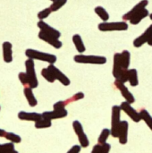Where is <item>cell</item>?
I'll return each mask as SVG.
<instances>
[{"mask_svg":"<svg viewBox=\"0 0 152 153\" xmlns=\"http://www.w3.org/2000/svg\"><path fill=\"white\" fill-rule=\"evenodd\" d=\"M131 64V53L128 50H123L121 53H116L113 57L112 74L116 81L121 82H128V70Z\"/></svg>","mask_w":152,"mask_h":153,"instance_id":"6da1fadb","label":"cell"},{"mask_svg":"<svg viewBox=\"0 0 152 153\" xmlns=\"http://www.w3.org/2000/svg\"><path fill=\"white\" fill-rule=\"evenodd\" d=\"M25 56L32 60H39V61H43L46 63H48L49 65H54L56 60L57 57L56 55L50 54V53H46V52H42L39 50H36V49H32V48H28L25 50Z\"/></svg>","mask_w":152,"mask_h":153,"instance_id":"7a4b0ae2","label":"cell"},{"mask_svg":"<svg viewBox=\"0 0 152 153\" xmlns=\"http://www.w3.org/2000/svg\"><path fill=\"white\" fill-rule=\"evenodd\" d=\"M73 60L78 64H84V65H105L107 63L106 56H95V55L78 54L74 56Z\"/></svg>","mask_w":152,"mask_h":153,"instance_id":"3957f363","label":"cell"},{"mask_svg":"<svg viewBox=\"0 0 152 153\" xmlns=\"http://www.w3.org/2000/svg\"><path fill=\"white\" fill-rule=\"evenodd\" d=\"M121 108L120 106H113L112 107V115H111V136L115 138H118L119 127L121 125Z\"/></svg>","mask_w":152,"mask_h":153,"instance_id":"277c9868","label":"cell"},{"mask_svg":"<svg viewBox=\"0 0 152 153\" xmlns=\"http://www.w3.org/2000/svg\"><path fill=\"white\" fill-rule=\"evenodd\" d=\"M100 31H124L127 30L129 26L126 22H103L98 25Z\"/></svg>","mask_w":152,"mask_h":153,"instance_id":"5b68a950","label":"cell"},{"mask_svg":"<svg viewBox=\"0 0 152 153\" xmlns=\"http://www.w3.org/2000/svg\"><path fill=\"white\" fill-rule=\"evenodd\" d=\"M25 69H26V74L27 77L29 79V87L33 89H36L39 86V81H38V77H37V74H36V70H35V63L34 60L28 58L25 63Z\"/></svg>","mask_w":152,"mask_h":153,"instance_id":"8992f818","label":"cell"},{"mask_svg":"<svg viewBox=\"0 0 152 153\" xmlns=\"http://www.w3.org/2000/svg\"><path fill=\"white\" fill-rule=\"evenodd\" d=\"M73 128L74 133L76 134V135L78 137V141H79L80 145L82 146V148L89 147L90 146V140H89L87 134L84 132L82 125L78 120H75V121L73 122Z\"/></svg>","mask_w":152,"mask_h":153,"instance_id":"52a82bcc","label":"cell"},{"mask_svg":"<svg viewBox=\"0 0 152 153\" xmlns=\"http://www.w3.org/2000/svg\"><path fill=\"white\" fill-rule=\"evenodd\" d=\"M120 108L123 112H125L133 122L135 123H139L142 121V117L140 115V112H138L137 110L134 109V108L132 107V104L126 102V101H123L120 104Z\"/></svg>","mask_w":152,"mask_h":153,"instance_id":"ba28073f","label":"cell"},{"mask_svg":"<svg viewBox=\"0 0 152 153\" xmlns=\"http://www.w3.org/2000/svg\"><path fill=\"white\" fill-rule=\"evenodd\" d=\"M47 68L49 69V71L53 74V76H54L56 81H58L64 86H69L71 84L70 79L60 69H58L55 65H49L47 66Z\"/></svg>","mask_w":152,"mask_h":153,"instance_id":"9c48e42d","label":"cell"},{"mask_svg":"<svg viewBox=\"0 0 152 153\" xmlns=\"http://www.w3.org/2000/svg\"><path fill=\"white\" fill-rule=\"evenodd\" d=\"M115 85L116 87L118 89V91H120L121 95L123 96V98L125 99V100L130 104H133L135 102V98L133 95V93L129 91V89L125 86V83L118 82V81H115Z\"/></svg>","mask_w":152,"mask_h":153,"instance_id":"30bf717a","label":"cell"},{"mask_svg":"<svg viewBox=\"0 0 152 153\" xmlns=\"http://www.w3.org/2000/svg\"><path fill=\"white\" fill-rule=\"evenodd\" d=\"M149 4V0H142L140 1L136 5H134L129 12H127L126 13H125L123 15V20L124 21H130L133 16H135L138 13H140L141 11H142L143 9H145L147 7V5Z\"/></svg>","mask_w":152,"mask_h":153,"instance_id":"8fae6325","label":"cell"},{"mask_svg":"<svg viewBox=\"0 0 152 153\" xmlns=\"http://www.w3.org/2000/svg\"><path fill=\"white\" fill-rule=\"evenodd\" d=\"M152 38V24H151L147 30L141 34L139 37H137L133 40V47L134 48H141L142 47L145 43H148Z\"/></svg>","mask_w":152,"mask_h":153,"instance_id":"7c38bea8","label":"cell"},{"mask_svg":"<svg viewBox=\"0 0 152 153\" xmlns=\"http://www.w3.org/2000/svg\"><path fill=\"white\" fill-rule=\"evenodd\" d=\"M37 26L40 30V31H43L44 33H46L47 35H50V36L55 37L56 39H59L61 37V32L58 30L53 28L52 26H50L49 24H47L44 21H39L37 23Z\"/></svg>","mask_w":152,"mask_h":153,"instance_id":"4fadbf2b","label":"cell"},{"mask_svg":"<svg viewBox=\"0 0 152 153\" xmlns=\"http://www.w3.org/2000/svg\"><path fill=\"white\" fill-rule=\"evenodd\" d=\"M38 37L39 39L45 41L46 43L49 44L50 46H52L53 48H56V49H59L62 48L63 46V43L61 40H59V39H56L55 37H52L50 35H47L46 33H44L43 31H39V34H38Z\"/></svg>","mask_w":152,"mask_h":153,"instance_id":"5bb4252c","label":"cell"},{"mask_svg":"<svg viewBox=\"0 0 152 153\" xmlns=\"http://www.w3.org/2000/svg\"><path fill=\"white\" fill-rule=\"evenodd\" d=\"M68 115V111L65 109H60V110H55L53 109L52 111H45L42 113V117L48 119L50 121L56 120V119H61L66 117Z\"/></svg>","mask_w":152,"mask_h":153,"instance_id":"9a60e30c","label":"cell"},{"mask_svg":"<svg viewBox=\"0 0 152 153\" xmlns=\"http://www.w3.org/2000/svg\"><path fill=\"white\" fill-rule=\"evenodd\" d=\"M128 132H129V123L125 120L121 122L119 132H118V140L119 143L125 145L128 142Z\"/></svg>","mask_w":152,"mask_h":153,"instance_id":"2e32d148","label":"cell"},{"mask_svg":"<svg viewBox=\"0 0 152 153\" xmlns=\"http://www.w3.org/2000/svg\"><path fill=\"white\" fill-rule=\"evenodd\" d=\"M18 118L22 121H29V122H34L40 120L42 118V114L37 113V112H26V111H20L18 113Z\"/></svg>","mask_w":152,"mask_h":153,"instance_id":"e0dca14e","label":"cell"},{"mask_svg":"<svg viewBox=\"0 0 152 153\" xmlns=\"http://www.w3.org/2000/svg\"><path fill=\"white\" fill-rule=\"evenodd\" d=\"M3 60L9 64L13 62V45L9 41H4L2 44Z\"/></svg>","mask_w":152,"mask_h":153,"instance_id":"ac0fdd59","label":"cell"},{"mask_svg":"<svg viewBox=\"0 0 152 153\" xmlns=\"http://www.w3.org/2000/svg\"><path fill=\"white\" fill-rule=\"evenodd\" d=\"M23 94H24V97H25V99H26V100H27L30 107L34 108V107H36L38 105V100H37L31 88L25 87L23 89Z\"/></svg>","mask_w":152,"mask_h":153,"instance_id":"d6986e66","label":"cell"},{"mask_svg":"<svg viewBox=\"0 0 152 153\" xmlns=\"http://www.w3.org/2000/svg\"><path fill=\"white\" fill-rule=\"evenodd\" d=\"M73 42L74 44V47L76 48V50L79 52V54H83L86 50V47L83 43V40L81 37L80 34H74L72 38Z\"/></svg>","mask_w":152,"mask_h":153,"instance_id":"ffe728a7","label":"cell"},{"mask_svg":"<svg viewBox=\"0 0 152 153\" xmlns=\"http://www.w3.org/2000/svg\"><path fill=\"white\" fill-rule=\"evenodd\" d=\"M148 16H150V12H149V10H148L147 8H145V9H143L142 11H141L140 13H138L135 16H133L129 22H130V23L133 24V25H137V24H139L143 19H145V18L148 17Z\"/></svg>","mask_w":152,"mask_h":153,"instance_id":"44dd1931","label":"cell"},{"mask_svg":"<svg viewBox=\"0 0 152 153\" xmlns=\"http://www.w3.org/2000/svg\"><path fill=\"white\" fill-rule=\"evenodd\" d=\"M128 82L132 87H136L139 85L138 71L134 68L128 70Z\"/></svg>","mask_w":152,"mask_h":153,"instance_id":"7402d4cb","label":"cell"},{"mask_svg":"<svg viewBox=\"0 0 152 153\" xmlns=\"http://www.w3.org/2000/svg\"><path fill=\"white\" fill-rule=\"evenodd\" d=\"M94 12L103 22H108L109 20V13H108V11L104 7L97 6V7H95Z\"/></svg>","mask_w":152,"mask_h":153,"instance_id":"603a6c76","label":"cell"},{"mask_svg":"<svg viewBox=\"0 0 152 153\" xmlns=\"http://www.w3.org/2000/svg\"><path fill=\"white\" fill-rule=\"evenodd\" d=\"M140 115L142 117V120L145 122V124L148 126V127L151 130L152 132V117L151 115L146 110V109H142L140 111Z\"/></svg>","mask_w":152,"mask_h":153,"instance_id":"cb8c5ba5","label":"cell"},{"mask_svg":"<svg viewBox=\"0 0 152 153\" xmlns=\"http://www.w3.org/2000/svg\"><path fill=\"white\" fill-rule=\"evenodd\" d=\"M110 135H111V131H110V129L104 128V129L101 131V133H100V134H99V138H98V143H99V144H101V145L107 143V141H108V137H109Z\"/></svg>","mask_w":152,"mask_h":153,"instance_id":"d4e9b609","label":"cell"},{"mask_svg":"<svg viewBox=\"0 0 152 153\" xmlns=\"http://www.w3.org/2000/svg\"><path fill=\"white\" fill-rule=\"evenodd\" d=\"M34 126L35 128L37 129H46V128H49L52 126V122L48 119H46V118H41L40 120L37 121L35 124H34Z\"/></svg>","mask_w":152,"mask_h":153,"instance_id":"484cf974","label":"cell"},{"mask_svg":"<svg viewBox=\"0 0 152 153\" xmlns=\"http://www.w3.org/2000/svg\"><path fill=\"white\" fill-rule=\"evenodd\" d=\"M7 141H9V143H12L13 144L15 143H21L22 142V138L20 135L14 134V133H11V132H7L5 137H4Z\"/></svg>","mask_w":152,"mask_h":153,"instance_id":"4316f807","label":"cell"},{"mask_svg":"<svg viewBox=\"0 0 152 153\" xmlns=\"http://www.w3.org/2000/svg\"><path fill=\"white\" fill-rule=\"evenodd\" d=\"M41 75H42V77L47 81V82H50V83H53V82H55V78H54V76H53V74H51V72L49 71V69L47 68V67H46V68H43L42 70H41Z\"/></svg>","mask_w":152,"mask_h":153,"instance_id":"83f0119b","label":"cell"},{"mask_svg":"<svg viewBox=\"0 0 152 153\" xmlns=\"http://www.w3.org/2000/svg\"><path fill=\"white\" fill-rule=\"evenodd\" d=\"M66 3H67V0H56L54 2H52L49 8L51 9L52 12H56L59 9H61Z\"/></svg>","mask_w":152,"mask_h":153,"instance_id":"f1b7e54d","label":"cell"},{"mask_svg":"<svg viewBox=\"0 0 152 153\" xmlns=\"http://www.w3.org/2000/svg\"><path fill=\"white\" fill-rule=\"evenodd\" d=\"M51 13H52L51 9L49 7H47V8H45V9L41 10L40 12H39L37 16H38L39 21H44L46 18H47L51 14Z\"/></svg>","mask_w":152,"mask_h":153,"instance_id":"f546056e","label":"cell"},{"mask_svg":"<svg viewBox=\"0 0 152 153\" xmlns=\"http://www.w3.org/2000/svg\"><path fill=\"white\" fill-rule=\"evenodd\" d=\"M14 149V144L12 143H2L0 144V153L1 152H7L13 151Z\"/></svg>","mask_w":152,"mask_h":153,"instance_id":"4dcf8cb0","label":"cell"},{"mask_svg":"<svg viewBox=\"0 0 152 153\" xmlns=\"http://www.w3.org/2000/svg\"><path fill=\"white\" fill-rule=\"evenodd\" d=\"M18 79H19V81L21 82V83L24 86V88H25V87H29V79H28V77H27L26 73L21 72V73L18 74Z\"/></svg>","mask_w":152,"mask_h":153,"instance_id":"1f68e13d","label":"cell"},{"mask_svg":"<svg viewBox=\"0 0 152 153\" xmlns=\"http://www.w3.org/2000/svg\"><path fill=\"white\" fill-rule=\"evenodd\" d=\"M67 103L66 101H64V100H59L57 102H56L54 105H53V109L55 110H60V109H65V107H66Z\"/></svg>","mask_w":152,"mask_h":153,"instance_id":"d6a6232c","label":"cell"},{"mask_svg":"<svg viewBox=\"0 0 152 153\" xmlns=\"http://www.w3.org/2000/svg\"><path fill=\"white\" fill-rule=\"evenodd\" d=\"M83 98H84V94H83V92H77V93H75V94H74L71 99L67 100L66 103H68V102H72V101L81 100H82Z\"/></svg>","mask_w":152,"mask_h":153,"instance_id":"836d02e7","label":"cell"},{"mask_svg":"<svg viewBox=\"0 0 152 153\" xmlns=\"http://www.w3.org/2000/svg\"><path fill=\"white\" fill-rule=\"evenodd\" d=\"M82 150L81 145H73L66 153H80Z\"/></svg>","mask_w":152,"mask_h":153,"instance_id":"e575fe53","label":"cell"},{"mask_svg":"<svg viewBox=\"0 0 152 153\" xmlns=\"http://www.w3.org/2000/svg\"><path fill=\"white\" fill-rule=\"evenodd\" d=\"M110 150H111V145L107 143L102 145V150H101L100 153H109Z\"/></svg>","mask_w":152,"mask_h":153,"instance_id":"d590c367","label":"cell"},{"mask_svg":"<svg viewBox=\"0 0 152 153\" xmlns=\"http://www.w3.org/2000/svg\"><path fill=\"white\" fill-rule=\"evenodd\" d=\"M6 134H7V132H6L5 130L0 128V137H4V138L5 135H6Z\"/></svg>","mask_w":152,"mask_h":153,"instance_id":"8d00e7d4","label":"cell"},{"mask_svg":"<svg viewBox=\"0 0 152 153\" xmlns=\"http://www.w3.org/2000/svg\"><path fill=\"white\" fill-rule=\"evenodd\" d=\"M1 153H19L17 151L13 150V151H11V152H1Z\"/></svg>","mask_w":152,"mask_h":153,"instance_id":"74e56055","label":"cell"},{"mask_svg":"<svg viewBox=\"0 0 152 153\" xmlns=\"http://www.w3.org/2000/svg\"><path fill=\"white\" fill-rule=\"evenodd\" d=\"M148 45H149V46H151V47H152V38H151V39L148 42Z\"/></svg>","mask_w":152,"mask_h":153,"instance_id":"f35d334b","label":"cell"},{"mask_svg":"<svg viewBox=\"0 0 152 153\" xmlns=\"http://www.w3.org/2000/svg\"><path fill=\"white\" fill-rule=\"evenodd\" d=\"M150 18H151V20L152 21V13H150Z\"/></svg>","mask_w":152,"mask_h":153,"instance_id":"ab89813d","label":"cell"},{"mask_svg":"<svg viewBox=\"0 0 152 153\" xmlns=\"http://www.w3.org/2000/svg\"><path fill=\"white\" fill-rule=\"evenodd\" d=\"M51 2H54V1H56V0H50Z\"/></svg>","mask_w":152,"mask_h":153,"instance_id":"60d3db41","label":"cell"},{"mask_svg":"<svg viewBox=\"0 0 152 153\" xmlns=\"http://www.w3.org/2000/svg\"><path fill=\"white\" fill-rule=\"evenodd\" d=\"M0 110H1V107H0Z\"/></svg>","mask_w":152,"mask_h":153,"instance_id":"b9f144b4","label":"cell"}]
</instances>
